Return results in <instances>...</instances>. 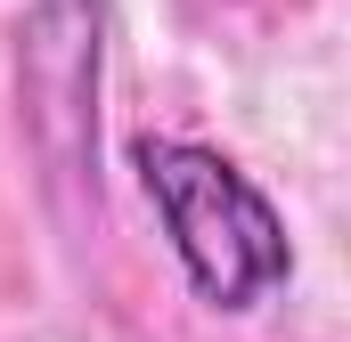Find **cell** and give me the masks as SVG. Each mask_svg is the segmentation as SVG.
Returning <instances> with one entry per match:
<instances>
[{"label":"cell","mask_w":351,"mask_h":342,"mask_svg":"<svg viewBox=\"0 0 351 342\" xmlns=\"http://www.w3.org/2000/svg\"><path fill=\"white\" fill-rule=\"evenodd\" d=\"M131 163H139V187L172 237L188 285L213 310H254L286 285V269H294L286 220L229 155H213L196 139H139Z\"/></svg>","instance_id":"1"}]
</instances>
